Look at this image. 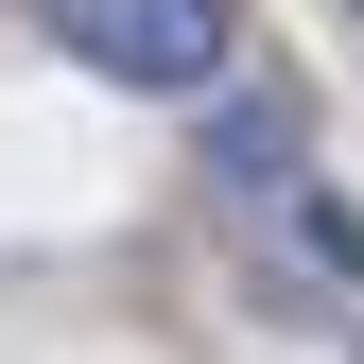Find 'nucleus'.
Masks as SVG:
<instances>
[{
  "instance_id": "7ed1b4c3",
  "label": "nucleus",
  "mask_w": 364,
  "mask_h": 364,
  "mask_svg": "<svg viewBox=\"0 0 364 364\" xmlns=\"http://www.w3.org/2000/svg\"><path fill=\"white\" fill-rule=\"evenodd\" d=\"M260 225H278V260H295V278H330V295H364V191H330V173H295V191L260 208Z\"/></svg>"
},
{
  "instance_id": "f257e3e1",
  "label": "nucleus",
  "mask_w": 364,
  "mask_h": 364,
  "mask_svg": "<svg viewBox=\"0 0 364 364\" xmlns=\"http://www.w3.org/2000/svg\"><path fill=\"white\" fill-rule=\"evenodd\" d=\"M35 53H70L87 87H139V105H208L243 70V0H35Z\"/></svg>"
},
{
  "instance_id": "f03ea898",
  "label": "nucleus",
  "mask_w": 364,
  "mask_h": 364,
  "mask_svg": "<svg viewBox=\"0 0 364 364\" xmlns=\"http://www.w3.org/2000/svg\"><path fill=\"white\" fill-rule=\"evenodd\" d=\"M191 173H208L225 208H278L295 173H312V105H295L278 70H225V87H208V122H191Z\"/></svg>"
}]
</instances>
